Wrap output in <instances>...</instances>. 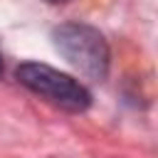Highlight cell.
I'll return each mask as SVG.
<instances>
[{
	"mask_svg": "<svg viewBox=\"0 0 158 158\" xmlns=\"http://www.w3.org/2000/svg\"><path fill=\"white\" fill-rule=\"evenodd\" d=\"M54 49L89 79H106L111 64V49L104 35L84 22H64L52 30Z\"/></svg>",
	"mask_w": 158,
	"mask_h": 158,
	"instance_id": "cell-1",
	"label": "cell"
},
{
	"mask_svg": "<svg viewBox=\"0 0 158 158\" xmlns=\"http://www.w3.org/2000/svg\"><path fill=\"white\" fill-rule=\"evenodd\" d=\"M17 81L64 111H86L91 106V91L74 77H69L49 64H42V62L20 64Z\"/></svg>",
	"mask_w": 158,
	"mask_h": 158,
	"instance_id": "cell-2",
	"label": "cell"
},
{
	"mask_svg": "<svg viewBox=\"0 0 158 158\" xmlns=\"http://www.w3.org/2000/svg\"><path fill=\"white\" fill-rule=\"evenodd\" d=\"M44 2H49V5H62V2H69V0H44Z\"/></svg>",
	"mask_w": 158,
	"mask_h": 158,
	"instance_id": "cell-3",
	"label": "cell"
},
{
	"mask_svg": "<svg viewBox=\"0 0 158 158\" xmlns=\"http://www.w3.org/2000/svg\"><path fill=\"white\" fill-rule=\"evenodd\" d=\"M0 74H2V54H0Z\"/></svg>",
	"mask_w": 158,
	"mask_h": 158,
	"instance_id": "cell-4",
	"label": "cell"
}]
</instances>
